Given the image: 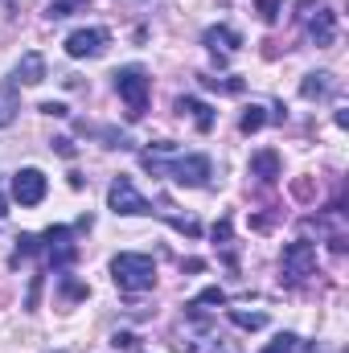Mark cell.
<instances>
[{"label":"cell","mask_w":349,"mask_h":353,"mask_svg":"<svg viewBox=\"0 0 349 353\" xmlns=\"http://www.w3.org/2000/svg\"><path fill=\"white\" fill-rule=\"evenodd\" d=\"M165 161L161 157H144L148 173H161V176H173L177 185H206L210 181V161L206 157H173V144H161Z\"/></svg>","instance_id":"obj_1"},{"label":"cell","mask_w":349,"mask_h":353,"mask_svg":"<svg viewBox=\"0 0 349 353\" xmlns=\"http://www.w3.org/2000/svg\"><path fill=\"white\" fill-rule=\"evenodd\" d=\"M111 275H115L119 292H148L157 283V259L140 255V251H123V255H115Z\"/></svg>","instance_id":"obj_2"},{"label":"cell","mask_w":349,"mask_h":353,"mask_svg":"<svg viewBox=\"0 0 349 353\" xmlns=\"http://www.w3.org/2000/svg\"><path fill=\"white\" fill-rule=\"evenodd\" d=\"M148 87H152V79H148L140 66L115 70V90H119V99L128 103L132 115H144V111H148Z\"/></svg>","instance_id":"obj_3"},{"label":"cell","mask_w":349,"mask_h":353,"mask_svg":"<svg viewBox=\"0 0 349 353\" xmlns=\"http://www.w3.org/2000/svg\"><path fill=\"white\" fill-rule=\"evenodd\" d=\"M107 205H111L115 214H152V201H148L128 176H115V181H111V189H107Z\"/></svg>","instance_id":"obj_4"},{"label":"cell","mask_w":349,"mask_h":353,"mask_svg":"<svg viewBox=\"0 0 349 353\" xmlns=\"http://www.w3.org/2000/svg\"><path fill=\"white\" fill-rule=\"evenodd\" d=\"M317 271V247L312 243H288L283 247V275L292 279V283H300L304 275H312Z\"/></svg>","instance_id":"obj_5"},{"label":"cell","mask_w":349,"mask_h":353,"mask_svg":"<svg viewBox=\"0 0 349 353\" xmlns=\"http://www.w3.org/2000/svg\"><path fill=\"white\" fill-rule=\"evenodd\" d=\"M107 29H74L70 37H66V54L70 58H99L103 50H107Z\"/></svg>","instance_id":"obj_6"},{"label":"cell","mask_w":349,"mask_h":353,"mask_svg":"<svg viewBox=\"0 0 349 353\" xmlns=\"http://www.w3.org/2000/svg\"><path fill=\"white\" fill-rule=\"evenodd\" d=\"M12 197L21 205H37L46 197V173L41 169H21V173L12 176Z\"/></svg>","instance_id":"obj_7"},{"label":"cell","mask_w":349,"mask_h":353,"mask_svg":"<svg viewBox=\"0 0 349 353\" xmlns=\"http://www.w3.org/2000/svg\"><path fill=\"white\" fill-rule=\"evenodd\" d=\"M46 255H50V263H54V267L74 263L79 247H74V239H70V230H66V226H50V230H46Z\"/></svg>","instance_id":"obj_8"},{"label":"cell","mask_w":349,"mask_h":353,"mask_svg":"<svg viewBox=\"0 0 349 353\" xmlns=\"http://www.w3.org/2000/svg\"><path fill=\"white\" fill-rule=\"evenodd\" d=\"M177 353H226V345H222V337L210 325H201L197 333H181L177 337Z\"/></svg>","instance_id":"obj_9"},{"label":"cell","mask_w":349,"mask_h":353,"mask_svg":"<svg viewBox=\"0 0 349 353\" xmlns=\"http://www.w3.org/2000/svg\"><path fill=\"white\" fill-rule=\"evenodd\" d=\"M308 37H312L317 46H333V41H337V12L317 8V12L308 17Z\"/></svg>","instance_id":"obj_10"},{"label":"cell","mask_w":349,"mask_h":353,"mask_svg":"<svg viewBox=\"0 0 349 353\" xmlns=\"http://www.w3.org/2000/svg\"><path fill=\"white\" fill-rule=\"evenodd\" d=\"M46 79V58L37 54V50H29L21 62H17V83H25V87H37Z\"/></svg>","instance_id":"obj_11"},{"label":"cell","mask_w":349,"mask_h":353,"mask_svg":"<svg viewBox=\"0 0 349 353\" xmlns=\"http://www.w3.org/2000/svg\"><path fill=\"white\" fill-rule=\"evenodd\" d=\"M214 54H235L243 41H239V33L235 29H226V25H218V29H206V37H201Z\"/></svg>","instance_id":"obj_12"},{"label":"cell","mask_w":349,"mask_h":353,"mask_svg":"<svg viewBox=\"0 0 349 353\" xmlns=\"http://www.w3.org/2000/svg\"><path fill=\"white\" fill-rule=\"evenodd\" d=\"M337 90V79L329 74V70H321V74H308L304 83H300V94L304 99H329Z\"/></svg>","instance_id":"obj_13"},{"label":"cell","mask_w":349,"mask_h":353,"mask_svg":"<svg viewBox=\"0 0 349 353\" xmlns=\"http://www.w3.org/2000/svg\"><path fill=\"white\" fill-rule=\"evenodd\" d=\"M177 107H181V115H185V111L193 115V123H197V132H210V128H214V111H210V107H206L201 99H181Z\"/></svg>","instance_id":"obj_14"},{"label":"cell","mask_w":349,"mask_h":353,"mask_svg":"<svg viewBox=\"0 0 349 353\" xmlns=\"http://www.w3.org/2000/svg\"><path fill=\"white\" fill-rule=\"evenodd\" d=\"M251 173L263 176V181H275V176H279V157H275L271 148L255 152V157H251Z\"/></svg>","instance_id":"obj_15"},{"label":"cell","mask_w":349,"mask_h":353,"mask_svg":"<svg viewBox=\"0 0 349 353\" xmlns=\"http://www.w3.org/2000/svg\"><path fill=\"white\" fill-rule=\"evenodd\" d=\"M17 111H21L17 87H12V83H4V87H0V128H8V123L17 119Z\"/></svg>","instance_id":"obj_16"},{"label":"cell","mask_w":349,"mask_h":353,"mask_svg":"<svg viewBox=\"0 0 349 353\" xmlns=\"http://www.w3.org/2000/svg\"><path fill=\"white\" fill-rule=\"evenodd\" d=\"M206 304H226V292H222V288H206V292H201V296L189 304V316H197Z\"/></svg>","instance_id":"obj_17"},{"label":"cell","mask_w":349,"mask_h":353,"mask_svg":"<svg viewBox=\"0 0 349 353\" xmlns=\"http://www.w3.org/2000/svg\"><path fill=\"white\" fill-rule=\"evenodd\" d=\"M230 321H235L239 329H263V325H267L263 312H243V308H230Z\"/></svg>","instance_id":"obj_18"},{"label":"cell","mask_w":349,"mask_h":353,"mask_svg":"<svg viewBox=\"0 0 349 353\" xmlns=\"http://www.w3.org/2000/svg\"><path fill=\"white\" fill-rule=\"evenodd\" d=\"M296 350H300V337H296V333H279L263 353H296Z\"/></svg>","instance_id":"obj_19"},{"label":"cell","mask_w":349,"mask_h":353,"mask_svg":"<svg viewBox=\"0 0 349 353\" xmlns=\"http://www.w3.org/2000/svg\"><path fill=\"white\" fill-rule=\"evenodd\" d=\"M87 0H50V17L54 21H62V17H70V12H79Z\"/></svg>","instance_id":"obj_20"},{"label":"cell","mask_w":349,"mask_h":353,"mask_svg":"<svg viewBox=\"0 0 349 353\" xmlns=\"http://www.w3.org/2000/svg\"><path fill=\"white\" fill-rule=\"evenodd\" d=\"M263 123H267L263 107H247V111H243V123H239V128H243V132H259Z\"/></svg>","instance_id":"obj_21"},{"label":"cell","mask_w":349,"mask_h":353,"mask_svg":"<svg viewBox=\"0 0 349 353\" xmlns=\"http://www.w3.org/2000/svg\"><path fill=\"white\" fill-rule=\"evenodd\" d=\"M206 87H214V90H226V94H239L243 90V83L239 79H201Z\"/></svg>","instance_id":"obj_22"},{"label":"cell","mask_w":349,"mask_h":353,"mask_svg":"<svg viewBox=\"0 0 349 353\" xmlns=\"http://www.w3.org/2000/svg\"><path fill=\"white\" fill-rule=\"evenodd\" d=\"M259 8H263V21H275L279 17V4L275 0H259Z\"/></svg>","instance_id":"obj_23"},{"label":"cell","mask_w":349,"mask_h":353,"mask_svg":"<svg viewBox=\"0 0 349 353\" xmlns=\"http://www.w3.org/2000/svg\"><path fill=\"white\" fill-rule=\"evenodd\" d=\"M111 345H115V350H119V345H123V350H132V345H136V337H132V333H115V341H111Z\"/></svg>","instance_id":"obj_24"},{"label":"cell","mask_w":349,"mask_h":353,"mask_svg":"<svg viewBox=\"0 0 349 353\" xmlns=\"http://www.w3.org/2000/svg\"><path fill=\"white\" fill-rule=\"evenodd\" d=\"M41 111H46V115H66V107H62V103H41Z\"/></svg>","instance_id":"obj_25"},{"label":"cell","mask_w":349,"mask_h":353,"mask_svg":"<svg viewBox=\"0 0 349 353\" xmlns=\"http://www.w3.org/2000/svg\"><path fill=\"white\" fill-rule=\"evenodd\" d=\"M54 144H58V152H62V157H74V144H70V140H54Z\"/></svg>","instance_id":"obj_26"},{"label":"cell","mask_w":349,"mask_h":353,"mask_svg":"<svg viewBox=\"0 0 349 353\" xmlns=\"http://www.w3.org/2000/svg\"><path fill=\"white\" fill-rule=\"evenodd\" d=\"M312 353H317V350H312Z\"/></svg>","instance_id":"obj_27"}]
</instances>
